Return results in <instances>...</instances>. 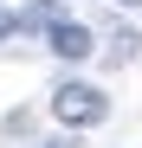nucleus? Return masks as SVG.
Masks as SVG:
<instances>
[{"mask_svg":"<svg viewBox=\"0 0 142 148\" xmlns=\"http://www.w3.org/2000/svg\"><path fill=\"white\" fill-rule=\"evenodd\" d=\"M45 148H71V142H45Z\"/></svg>","mask_w":142,"mask_h":148,"instance_id":"nucleus-5","label":"nucleus"},{"mask_svg":"<svg viewBox=\"0 0 142 148\" xmlns=\"http://www.w3.org/2000/svg\"><path fill=\"white\" fill-rule=\"evenodd\" d=\"M58 19H65V7H58V0H32L26 13H13V32H52Z\"/></svg>","mask_w":142,"mask_h":148,"instance_id":"nucleus-3","label":"nucleus"},{"mask_svg":"<svg viewBox=\"0 0 142 148\" xmlns=\"http://www.w3.org/2000/svg\"><path fill=\"white\" fill-rule=\"evenodd\" d=\"M123 7H142V0H123Z\"/></svg>","mask_w":142,"mask_h":148,"instance_id":"nucleus-6","label":"nucleus"},{"mask_svg":"<svg viewBox=\"0 0 142 148\" xmlns=\"http://www.w3.org/2000/svg\"><path fill=\"white\" fill-rule=\"evenodd\" d=\"M52 116L65 122V129H97V122L110 116V97L97 84H58L52 90Z\"/></svg>","mask_w":142,"mask_h":148,"instance_id":"nucleus-1","label":"nucleus"},{"mask_svg":"<svg viewBox=\"0 0 142 148\" xmlns=\"http://www.w3.org/2000/svg\"><path fill=\"white\" fill-rule=\"evenodd\" d=\"M45 45L65 58V64H78V58H90L97 52V39H90V26H78V19H58L52 32H45Z\"/></svg>","mask_w":142,"mask_h":148,"instance_id":"nucleus-2","label":"nucleus"},{"mask_svg":"<svg viewBox=\"0 0 142 148\" xmlns=\"http://www.w3.org/2000/svg\"><path fill=\"white\" fill-rule=\"evenodd\" d=\"M7 32H13V13H0V39H7Z\"/></svg>","mask_w":142,"mask_h":148,"instance_id":"nucleus-4","label":"nucleus"}]
</instances>
